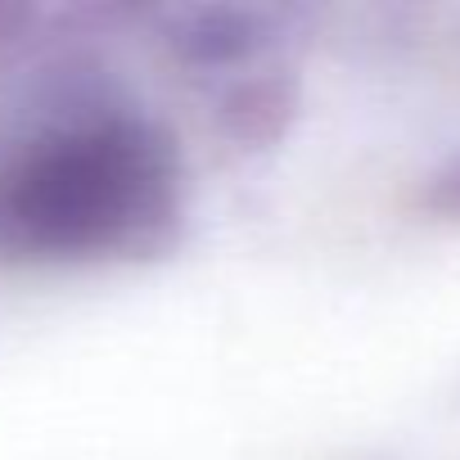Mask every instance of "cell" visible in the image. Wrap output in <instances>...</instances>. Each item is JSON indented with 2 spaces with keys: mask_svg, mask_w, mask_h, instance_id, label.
<instances>
[{
  "mask_svg": "<svg viewBox=\"0 0 460 460\" xmlns=\"http://www.w3.org/2000/svg\"><path fill=\"white\" fill-rule=\"evenodd\" d=\"M167 154L131 127H95L37 149L0 181V240L37 253H95L167 212Z\"/></svg>",
  "mask_w": 460,
  "mask_h": 460,
  "instance_id": "cell-1",
  "label": "cell"
}]
</instances>
